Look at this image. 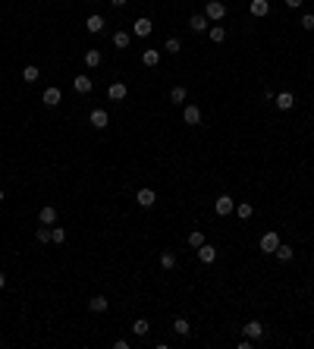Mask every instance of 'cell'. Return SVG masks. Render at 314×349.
<instances>
[{"mask_svg": "<svg viewBox=\"0 0 314 349\" xmlns=\"http://www.w3.org/2000/svg\"><path fill=\"white\" fill-rule=\"evenodd\" d=\"M204 16H208L211 22H217V19L226 16V6L220 3V0H208V3H204Z\"/></svg>", "mask_w": 314, "mask_h": 349, "instance_id": "6da1fadb", "label": "cell"}, {"mask_svg": "<svg viewBox=\"0 0 314 349\" xmlns=\"http://www.w3.org/2000/svg\"><path fill=\"white\" fill-rule=\"evenodd\" d=\"M88 123L95 126V129H107V126H110V117H107L104 107H95V110L88 113Z\"/></svg>", "mask_w": 314, "mask_h": 349, "instance_id": "7a4b0ae2", "label": "cell"}, {"mask_svg": "<svg viewBox=\"0 0 314 349\" xmlns=\"http://www.w3.org/2000/svg\"><path fill=\"white\" fill-rule=\"evenodd\" d=\"M258 249H261L264 255H273V252L280 249V236H277V233H264L261 243H258Z\"/></svg>", "mask_w": 314, "mask_h": 349, "instance_id": "3957f363", "label": "cell"}, {"mask_svg": "<svg viewBox=\"0 0 314 349\" xmlns=\"http://www.w3.org/2000/svg\"><path fill=\"white\" fill-rule=\"evenodd\" d=\"M151 32H154V22H151V19H135V22H132V35H138V38H148Z\"/></svg>", "mask_w": 314, "mask_h": 349, "instance_id": "277c9868", "label": "cell"}, {"mask_svg": "<svg viewBox=\"0 0 314 349\" xmlns=\"http://www.w3.org/2000/svg\"><path fill=\"white\" fill-rule=\"evenodd\" d=\"M182 120H185V126H198L201 123V110H198L195 104H185L182 107Z\"/></svg>", "mask_w": 314, "mask_h": 349, "instance_id": "5b68a950", "label": "cell"}, {"mask_svg": "<svg viewBox=\"0 0 314 349\" xmlns=\"http://www.w3.org/2000/svg\"><path fill=\"white\" fill-rule=\"evenodd\" d=\"M242 333H245L248 340H255V343H258V340L264 337V324H261V321H248V324L242 327Z\"/></svg>", "mask_w": 314, "mask_h": 349, "instance_id": "8992f818", "label": "cell"}, {"mask_svg": "<svg viewBox=\"0 0 314 349\" xmlns=\"http://www.w3.org/2000/svg\"><path fill=\"white\" fill-rule=\"evenodd\" d=\"M273 104H277L280 110H292V107H296V95H292V91H280V95L273 98Z\"/></svg>", "mask_w": 314, "mask_h": 349, "instance_id": "52a82bcc", "label": "cell"}, {"mask_svg": "<svg viewBox=\"0 0 314 349\" xmlns=\"http://www.w3.org/2000/svg\"><path fill=\"white\" fill-rule=\"evenodd\" d=\"M214 211L220 214V217H226V214H232V195H220L214 201Z\"/></svg>", "mask_w": 314, "mask_h": 349, "instance_id": "ba28073f", "label": "cell"}, {"mask_svg": "<svg viewBox=\"0 0 314 349\" xmlns=\"http://www.w3.org/2000/svg\"><path fill=\"white\" fill-rule=\"evenodd\" d=\"M198 261H201V264H214V261H217V249H214L211 243H204L201 249H198Z\"/></svg>", "mask_w": 314, "mask_h": 349, "instance_id": "9c48e42d", "label": "cell"}, {"mask_svg": "<svg viewBox=\"0 0 314 349\" xmlns=\"http://www.w3.org/2000/svg\"><path fill=\"white\" fill-rule=\"evenodd\" d=\"M135 201H138V208H151V205L157 201V192H154V189H138Z\"/></svg>", "mask_w": 314, "mask_h": 349, "instance_id": "30bf717a", "label": "cell"}, {"mask_svg": "<svg viewBox=\"0 0 314 349\" xmlns=\"http://www.w3.org/2000/svg\"><path fill=\"white\" fill-rule=\"evenodd\" d=\"M38 220H41V224H48V227H53V224H57V208H53V205H44L41 211H38Z\"/></svg>", "mask_w": 314, "mask_h": 349, "instance_id": "8fae6325", "label": "cell"}, {"mask_svg": "<svg viewBox=\"0 0 314 349\" xmlns=\"http://www.w3.org/2000/svg\"><path fill=\"white\" fill-rule=\"evenodd\" d=\"M248 10H251V16H267V13H270V0H251L248 3Z\"/></svg>", "mask_w": 314, "mask_h": 349, "instance_id": "7c38bea8", "label": "cell"}, {"mask_svg": "<svg viewBox=\"0 0 314 349\" xmlns=\"http://www.w3.org/2000/svg\"><path fill=\"white\" fill-rule=\"evenodd\" d=\"M85 29H88L91 35H98V32H104V16H98V13H91V16L85 19Z\"/></svg>", "mask_w": 314, "mask_h": 349, "instance_id": "4fadbf2b", "label": "cell"}, {"mask_svg": "<svg viewBox=\"0 0 314 349\" xmlns=\"http://www.w3.org/2000/svg\"><path fill=\"white\" fill-rule=\"evenodd\" d=\"M41 101H44L48 107H57L60 101H63V91H60L57 85H53V88H48V91H44V98H41Z\"/></svg>", "mask_w": 314, "mask_h": 349, "instance_id": "5bb4252c", "label": "cell"}, {"mask_svg": "<svg viewBox=\"0 0 314 349\" xmlns=\"http://www.w3.org/2000/svg\"><path fill=\"white\" fill-rule=\"evenodd\" d=\"M88 308H91L95 314H101V312L110 308V302H107V296H91V299H88Z\"/></svg>", "mask_w": 314, "mask_h": 349, "instance_id": "9a60e30c", "label": "cell"}, {"mask_svg": "<svg viewBox=\"0 0 314 349\" xmlns=\"http://www.w3.org/2000/svg\"><path fill=\"white\" fill-rule=\"evenodd\" d=\"M72 88H76L79 95H88L91 91V76H76L72 79Z\"/></svg>", "mask_w": 314, "mask_h": 349, "instance_id": "2e32d148", "label": "cell"}, {"mask_svg": "<svg viewBox=\"0 0 314 349\" xmlns=\"http://www.w3.org/2000/svg\"><path fill=\"white\" fill-rule=\"evenodd\" d=\"M38 79H41V70H38V66L35 63H29V66H25V70H22V82H38Z\"/></svg>", "mask_w": 314, "mask_h": 349, "instance_id": "e0dca14e", "label": "cell"}, {"mask_svg": "<svg viewBox=\"0 0 314 349\" xmlns=\"http://www.w3.org/2000/svg\"><path fill=\"white\" fill-rule=\"evenodd\" d=\"M189 29H192V32H208V29H211V25H208V16H204V13H201V16H192V19H189Z\"/></svg>", "mask_w": 314, "mask_h": 349, "instance_id": "ac0fdd59", "label": "cell"}, {"mask_svg": "<svg viewBox=\"0 0 314 349\" xmlns=\"http://www.w3.org/2000/svg\"><path fill=\"white\" fill-rule=\"evenodd\" d=\"M107 98H110V101H123L126 98V85L123 82H113L110 88H107Z\"/></svg>", "mask_w": 314, "mask_h": 349, "instance_id": "d6986e66", "label": "cell"}, {"mask_svg": "<svg viewBox=\"0 0 314 349\" xmlns=\"http://www.w3.org/2000/svg\"><path fill=\"white\" fill-rule=\"evenodd\" d=\"M148 331H151V324L145 318H135L132 321V333H135V337H148Z\"/></svg>", "mask_w": 314, "mask_h": 349, "instance_id": "ffe728a7", "label": "cell"}, {"mask_svg": "<svg viewBox=\"0 0 314 349\" xmlns=\"http://www.w3.org/2000/svg\"><path fill=\"white\" fill-rule=\"evenodd\" d=\"M236 214H239V220H248L251 214H255V205H251V201H239V205H236Z\"/></svg>", "mask_w": 314, "mask_h": 349, "instance_id": "44dd1931", "label": "cell"}, {"mask_svg": "<svg viewBox=\"0 0 314 349\" xmlns=\"http://www.w3.org/2000/svg\"><path fill=\"white\" fill-rule=\"evenodd\" d=\"M173 331H176L179 337H189V333H192V324H189L185 318H176V321H173Z\"/></svg>", "mask_w": 314, "mask_h": 349, "instance_id": "7402d4cb", "label": "cell"}, {"mask_svg": "<svg viewBox=\"0 0 314 349\" xmlns=\"http://www.w3.org/2000/svg\"><path fill=\"white\" fill-rule=\"evenodd\" d=\"M129 44H132L129 32H116V35H113V48H119V51H123V48H129Z\"/></svg>", "mask_w": 314, "mask_h": 349, "instance_id": "603a6c76", "label": "cell"}, {"mask_svg": "<svg viewBox=\"0 0 314 349\" xmlns=\"http://www.w3.org/2000/svg\"><path fill=\"white\" fill-rule=\"evenodd\" d=\"M85 66H88V70L101 66V51H85Z\"/></svg>", "mask_w": 314, "mask_h": 349, "instance_id": "cb8c5ba5", "label": "cell"}, {"mask_svg": "<svg viewBox=\"0 0 314 349\" xmlns=\"http://www.w3.org/2000/svg\"><path fill=\"white\" fill-rule=\"evenodd\" d=\"M160 267H164V271H173V267H176V255L173 252H160Z\"/></svg>", "mask_w": 314, "mask_h": 349, "instance_id": "d4e9b609", "label": "cell"}, {"mask_svg": "<svg viewBox=\"0 0 314 349\" xmlns=\"http://www.w3.org/2000/svg\"><path fill=\"white\" fill-rule=\"evenodd\" d=\"M142 63L145 66H157L160 63V51H142Z\"/></svg>", "mask_w": 314, "mask_h": 349, "instance_id": "484cf974", "label": "cell"}, {"mask_svg": "<svg viewBox=\"0 0 314 349\" xmlns=\"http://www.w3.org/2000/svg\"><path fill=\"white\" fill-rule=\"evenodd\" d=\"M208 35H211V41H214V44H220V41L226 38V29H223V25H211Z\"/></svg>", "mask_w": 314, "mask_h": 349, "instance_id": "4316f807", "label": "cell"}, {"mask_svg": "<svg viewBox=\"0 0 314 349\" xmlns=\"http://www.w3.org/2000/svg\"><path fill=\"white\" fill-rule=\"evenodd\" d=\"M273 255H277V258H280V261H292V255H296V252H292V245H286V243H280V249H277V252H273Z\"/></svg>", "mask_w": 314, "mask_h": 349, "instance_id": "83f0119b", "label": "cell"}, {"mask_svg": "<svg viewBox=\"0 0 314 349\" xmlns=\"http://www.w3.org/2000/svg\"><path fill=\"white\" fill-rule=\"evenodd\" d=\"M50 243H57V245L66 243V230L63 227H50Z\"/></svg>", "mask_w": 314, "mask_h": 349, "instance_id": "f1b7e54d", "label": "cell"}, {"mask_svg": "<svg viewBox=\"0 0 314 349\" xmlns=\"http://www.w3.org/2000/svg\"><path fill=\"white\" fill-rule=\"evenodd\" d=\"M170 101H173V104H179V107H182V101H185V88H182V85L170 88Z\"/></svg>", "mask_w": 314, "mask_h": 349, "instance_id": "f546056e", "label": "cell"}, {"mask_svg": "<svg viewBox=\"0 0 314 349\" xmlns=\"http://www.w3.org/2000/svg\"><path fill=\"white\" fill-rule=\"evenodd\" d=\"M35 239H38V243H50V227L41 224V227L35 230Z\"/></svg>", "mask_w": 314, "mask_h": 349, "instance_id": "4dcf8cb0", "label": "cell"}, {"mask_svg": "<svg viewBox=\"0 0 314 349\" xmlns=\"http://www.w3.org/2000/svg\"><path fill=\"white\" fill-rule=\"evenodd\" d=\"M189 245H192V249H201V245H204V233L201 230L189 233Z\"/></svg>", "mask_w": 314, "mask_h": 349, "instance_id": "1f68e13d", "label": "cell"}, {"mask_svg": "<svg viewBox=\"0 0 314 349\" xmlns=\"http://www.w3.org/2000/svg\"><path fill=\"white\" fill-rule=\"evenodd\" d=\"M164 51H166V53H179V51H182V44H179V38H166Z\"/></svg>", "mask_w": 314, "mask_h": 349, "instance_id": "d6a6232c", "label": "cell"}, {"mask_svg": "<svg viewBox=\"0 0 314 349\" xmlns=\"http://www.w3.org/2000/svg\"><path fill=\"white\" fill-rule=\"evenodd\" d=\"M302 29H314V13H305V16H302Z\"/></svg>", "mask_w": 314, "mask_h": 349, "instance_id": "836d02e7", "label": "cell"}, {"mask_svg": "<svg viewBox=\"0 0 314 349\" xmlns=\"http://www.w3.org/2000/svg\"><path fill=\"white\" fill-rule=\"evenodd\" d=\"M251 346H255V340H248V337L239 340V349H251Z\"/></svg>", "mask_w": 314, "mask_h": 349, "instance_id": "e575fe53", "label": "cell"}, {"mask_svg": "<svg viewBox=\"0 0 314 349\" xmlns=\"http://www.w3.org/2000/svg\"><path fill=\"white\" fill-rule=\"evenodd\" d=\"M286 6H289V10H298V6H302V0H286Z\"/></svg>", "mask_w": 314, "mask_h": 349, "instance_id": "d590c367", "label": "cell"}, {"mask_svg": "<svg viewBox=\"0 0 314 349\" xmlns=\"http://www.w3.org/2000/svg\"><path fill=\"white\" fill-rule=\"evenodd\" d=\"M3 286H6V274L0 271V290H3Z\"/></svg>", "mask_w": 314, "mask_h": 349, "instance_id": "8d00e7d4", "label": "cell"}, {"mask_svg": "<svg viewBox=\"0 0 314 349\" xmlns=\"http://www.w3.org/2000/svg\"><path fill=\"white\" fill-rule=\"evenodd\" d=\"M110 3H113V6H126V0H110Z\"/></svg>", "mask_w": 314, "mask_h": 349, "instance_id": "74e56055", "label": "cell"}, {"mask_svg": "<svg viewBox=\"0 0 314 349\" xmlns=\"http://www.w3.org/2000/svg\"><path fill=\"white\" fill-rule=\"evenodd\" d=\"M3 198H6V192H3V189H0V201H3Z\"/></svg>", "mask_w": 314, "mask_h": 349, "instance_id": "f35d334b", "label": "cell"}]
</instances>
